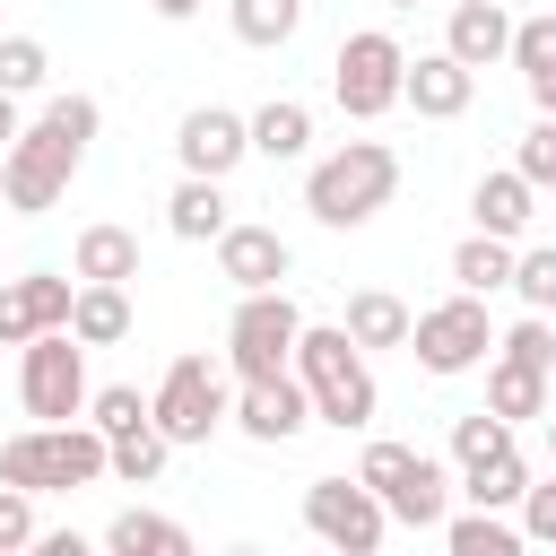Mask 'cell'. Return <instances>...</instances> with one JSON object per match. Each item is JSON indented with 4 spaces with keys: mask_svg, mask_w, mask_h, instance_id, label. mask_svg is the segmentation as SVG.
<instances>
[{
    "mask_svg": "<svg viewBox=\"0 0 556 556\" xmlns=\"http://www.w3.org/2000/svg\"><path fill=\"white\" fill-rule=\"evenodd\" d=\"M96 122H104V104H96V96H52V104H43L9 148H0V200H9L17 217H43V208L70 191V174L87 165Z\"/></svg>",
    "mask_w": 556,
    "mask_h": 556,
    "instance_id": "6da1fadb",
    "label": "cell"
},
{
    "mask_svg": "<svg viewBox=\"0 0 556 556\" xmlns=\"http://www.w3.org/2000/svg\"><path fill=\"white\" fill-rule=\"evenodd\" d=\"M287 374L304 382L313 417H321V426H339V434H365V426L382 417L374 365H365V348H356L339 321H304V330H295V356H287Z\"/></svg>",
    "mask_w": 556,
    "mask_h": 556,
    "instance_id": "7a4b0ae2",
    "label": "cell"
},
{
    "mask_svg": "<svg viewBox=\"0 0 556 556\" xmlns=\"http://www.w3.org/2000/svg\"><path fill=\"white\" fill-rule=\"evenodd\" d=\"M391 191H400V156H391L382 139H348V148H330V156L304 174V208H313L330 235L374 226V217L391 208Z\"/></svg>",
    "mask_w": 556,
    "mask_h": 556,
    "instance_id": "3957f363",
    "label": "cell"
},
{
    "mask_svg": "<svg viewBox=\"0 0 556 556\" xmlns=\"http://www.w3.org/2000/svg\"><path fill=\"white\" fill-rule=\"evenodd\" d=\"M104 478V434L96 426H26L0 443V486H26V495H52V486H96Z\"/></svg>",
    "mask_w": 556,
    "mask_h": 556,
    "instance_id": "277c9868",
    "label": "cell"
},
{
    "mask_svg": "<svg viewBox=\"0 0 556 556\" xmlns=\"http://www.w3.org/2000/svg\"><path fill=\"white\" fill-rule=\"evenodd\" d=\"M400 70H408L400 35H391V26H356V35L330 52V96H339V113H348V122H382V113L400 104Z\"/></svg>",
    "mask_w": 556,
    "mask_h": 556,
    "instance_id": "5b68a950",
    "label": "cell"
},
{
    "mask_svg": "<svg viewBox=\"0 0 556 556\" xmlns=\"http://www.w3.org/2000/svg\"><path fill=\"white\" fill-rule=\"evenodd\" d=\"M17 400H26V417H43V426H61V417H78L87 408V339L61 321V330H35L26 348H17Z\"/></svg>",
    "mask_w": 556,
    "mask_h": 556,
    "instance_id": "8992f818",
    "label": "cell"
},
{
    "mask_svg": "<svg viewBox=\"0 0 556 556\" xmlns=\"http://www.w3.org/2000/svg\"><path fill=\"white\" fill-rule=\"evenodd\" d=\"M356 478L382 495V513H391V521H408V530H443V504H452L443 460H426V452H408V443H365Z\"/></svg>",
    "mask_w": 556,
    "mask_h": 556,
    "instance_id": "52a82bcc",
    "label": "cell"
},
{
    "mask_svg": "<svg viewBox=\"0 0 556 556\" xmlns=\"http://www.w3.org/2000/svg\"><path fill=\"white\" fill-rule=\"evenodd\" d=\"M408 348H417V365L426 374H469V365H486V348H495V321H486V295H443V304H426V313H408Z\"/></svg>",
    "mask_w": 556,
    "mask_h": 556,
    "instance_id": "ba28073f",
    "label": "cell"
},
{
    "mask_svg": "<svg viewBox=\"0 0 556 556\" xmlns=\"http://www.w3.org/2000/svg\"><path fill=\"white\" fill-rule=\"evenodd\" d=\"M226 382H217V365L208 356H174L165 365V382L148 391V417H156V434L165 443H208L217 426H226Z\"/></svg>",
    "mask_w": 556,
    "mask_h": 556,
    "instance_id": "9c48e42d",
    "label": "cell"
},
{
    "mask_svg": "<svg viewBox=\"0 0 556 556\" xmlns=\"http://www.w3.org/2000/svg\"><path fill=\"white\" fill-rule=\"evenodd\" d=\"M295 330H304V313H295V295H287V287L243 295V304H235V321H226V365H235L243 382H252V374H287Z\"/></svg>",
    "mask_w": 556,
    "mask_h": 556,
    "instance_id": "30bf717a",
    "label": "cell"
},
{
    "mask_svg": "<svg viewBox=\"0 0 556 556\" xmlns=\"http://www.w3.org/2000/svg\"><path fill=\"white\" fill-rule=\"evenodd\" d=\"M304 530L321 547H339V556H374L382 530H391V513H382V495L365 478H313L304 486Z\"/></svg>",
    "mask_w": 556,
    "mask_h": 556,
    "instance_id": "8fae6325",
    "label": "cell"
},
{
    "mask_svg": "<svg viewBox=\"0 0 556 556\" xmlns=\"http://www.w3.org/2000/svg\"><path fill=\"white\" fill-rule=\"evenodd\" d=\"M174 156H182V174H235L243 156H252V122L243 113H226V104H191L182 122H174Z\"/></svg>",
    "mask_w": 556,
    "mask_h": 556,
    "instance_id": "7c38bea8",
    "label": "cell"
},
{
    "mask_svg": "<svg viewBox=\"0 0 556 556\" xmlns=\"http://www.w3.org/2000/svg\"><path fill=\"white\" fill-rule=\"evenodd\" d=\"M226 426H243L252 443H295V434L313 426V400H304V382H295V374H252V382L235 391Z\"/></svg>",
    "mask_w": 556,
    "mask_h": 556,
    "instance_id": "4fadbf2b",
    "label": "cell"
},
{
    "mask_svg": "<svg viewBox=\"0 0 556 556\" xmlns=\"http://www.w3.org/2000/svg\"><path fill=\"white\" fill-rule=\"evenodd\" d=\"M287 269H295V252H287L278 226H235V217H226V235H217V278H226L235 295L287 287Z\"/></svg>",
    "mask_w": 556,
    "mask_h": 556,
    "instance_id": "5bb4252c",
    "label": "cell"
},
{
    "mask_svg": "<svg viewBox=\"0 0 556 556\" xmlns=\"http://www.w3.org/2000/svg\"><path fill=\"white\" fill-rule=\"evenodd\" d=\"M70 295H78V278H61V269L9 278V287H0V348H26L35 330H61V321H70Z\"/></svg>",
    "mask_w": 556,
    "mask_h": 556,
    "instance_id": "9a60e30c",
    "label": "cell"
},
{
    "mask_svg": "<svg viewBox=\"0 0 556 556\" xmlns=\"http://www.w3.org/2000/svg\"><path fill=\"white\" fill-rule=\"evenodd\" d=\"M469 96H478V70L452 61V52H417V61L400 70V104H417L426 122H460Z\"/></svg>",
    "mask_w": 556,
    "mask_h": 556,
    "instance_id": "2e32d148",
    "label": "cell"
},
{
    "mask_svg": "<svg viewBox=\"0 0 556 556\" xmlns=\"http://www.w3.org/2000/svg\"><path fill=\"white\" fill-rule=\"evenodd\" d=\"M469 217L486 226V235H530V217H539V182L521 174V165H495V174H478L469 182Z\"/></svg>",
    "mask_w": 556,
    "mask_h": 556,
    "instance_id": "e0dca14e",
    "label": "cell"
},
{
    "mask_svg": "<svg viewBox=\"0 0 556 556\" xmlns=\"http://www.w3.org/2000/svg\"><path fill=\"white\" fill-rule=\"evenodd\" d=\"M443 52L469 61V70L504 61V52H513V9H504V0H452V17H443Z\"/></svg>",
    "mask_w": 556,
    "mask_h": 556,
    "instance_id": "ac0fdd59",
    "label": "cell"
},
{
    "mask_svg": "<svg viewBox=\"0 0 556 556\" xmlns=\"http://www.w3.org/2000/svg\"><path fill=\"white\" fill-rule=\"evenodd\" d=\"M165 226H174L182 243H217V235H226V182H217V174H182V182L165 191Z\"/></svg>",
    "mask_w": 556,
    "mask_h": 556,
    "instance_id": "d6986e66",
    "label": "cell"
},
{
    "mask_svg": "<svg viewBox=\"0 0 556 556\" xmlns=\"http://www.w3.org/2000/svg\"><path fill=\"white\" fill-rule=\"evenodd\" d=\"M243 122H252V156H269V165H295L313 148V104H295V96H269Z\"/></svg>",
    "mask_w": 556,
    "mask_h": 556,
    "instance_id": "ffe728a7",
    "label": "cell"
},
{
    "mask_svg": "<svg viewBox=\"0 0 556 556\" xmlns=\"http://www.w3.org/2000/svg\"><path fill=\"white\" fill-rule=\"evenodd\" d=\"M70 278L130 287V278H139V235H130V226H87V235L70 243Z\"/></svg>",
    "mask_w": 556,
    "mask_h": 556,
    "instance_id": "44dd1931",
    "label": "cell"
},
{
    "mask_svg": "<svg viewBox=\"0 0 556 556\" xmlns=\"http://www.w3.org/2000/svg\"><path fill=\"white\" fill-rule=\"evenodd\" d=\"M70 330H78L87 348H113V339H130V287L78 278V295H70Z\"/></svg>",
    "mask_w": 556,
    "mask_h": 556,
    "instance_id": "7402d4cb",
    "label": "cell"
},
{
    "mask_svg": "<svg viewBox=\"0 0 556 556\" xmlns=\"http://www.w3.org/2000/svg\"><path fill=\"white\" fill-rule=\"evenodd\" d=\"M356 348H408V304L391 287H356L348 295V321H339Z\"/></svg>",
    "mask_w": 556,
    "mask_h": 556,
    "instance_id": "603a6c76",
    "label": "cell"
},
{
    "mask_svg": "<svg viewBox=\"0 0 556 556\" xmlns=\"http://www.w3.org/2000/svg\"><path fill=\"white\" fill-rule=\"evenodd\" d=\"M547 400H556V382H547L539 365H513V356H495V374H486V408H495L504 426H521V417H547Z\"/></svg>",
    "mask_w": 556,
    "mask_h": 556,
    "instance_id": "cb8c5ba5",
    "label": "cell"
},
{
    "mask_svg": "<svg viewBox=\"0 0 556 556\" xmlns=\"http://www.w3.org/2000/svg\"><path fill=\"white\" fill-rule=\"evenodd\" d=\"M165 460H174V443L156 434V417L130 426V434H104V478H122V486H156Z\"/></svg>",
    "mask_w": 556,
    "mask_h": 556,
    "instance_id": "d4e9b609",
    "label": "cell"
},
{
    "mask_svg": "<svg viewBox=\"0 0 556 556\" xmlns=\"http://www.w3.org/2000/svg\"><path fill=\"white\" fill-rule=\"evenodd\" d=\"M460 495H469V504H486V513H513V504L530 495V460L504 443V452H486V460H469V469H460Z\"/></svg>",
    "mask_w": 556,
    "mask_h": 556,
    "instance_id": "484cf974",
    "label": "cell"
},
{
    "mask_svg": "<svg viewBox=\"0 0 556 556\" xmlns=\"http://www.w3.org/2000/svg\"><path fill=\"white\" fill-rule=\"evenodd\" d=\"M104 547H113V556H191V530L165 521V513H139V504H130V513L104 521Z\"/></svg>",
    "mask_w": 556,
    "mask_h": 556,
    "instance_id": "4316f807",
    "label": "cell"
},
{
    "mask_svg": "<svg viewBox=\"0 0 556 556\" xmlns=\"http://www.w3.org/2000/svg\"><path fill=\"white\" fill-rule=\"evenodd\" d=\"M513 252H521L513 235H486V226H478V235L452 252V287H469V295H495V287H513Z\"/></svg>",
    "mask_w": 556,
    "mask_h": 556,
    "instance_id": "83f0119b",
    "label": "cell"
},
{
    "mask_svg": "<svg viewBox=\"0 0 556 556\" xmlns=\"http://www.w3.org/2000/svg\"><path fill=\"white\" fill-rule=\"evenodd\" d=\"M226 17H235V43H252V52H278V43H295V26H304V0H235Z\"/></svg>",
    "mask_w": 556,
    "mask_h": 556,
    "instance_id": "f1b7e54d",
    "label": "cell"
},
{
    "mask_svg": "<svg viewBox=\"0 0 556 556\" xmlns=\"http://www.w3.org/2000/svg\"><path fill=\"white\" fill-rule=\"evenodd\" d=\"M443 547H452V556H513V547H521V530H513L504 513L469 504L460 521H443Z\"/></svg>",
    "mask_w": 556,
    "mask_h": 556,
    "instance_id": "f546056e",
    "label": "cell"
},
{
    "mask_svg": "<svg viewBox=\"0 0 556 556\" xmlns=\"http://www.w3.org/2000/svg\"><path fill=\"white\" fill-rule=\"evenodd\" d=\"M521 78H539V70H556V9H539V17H513V52H504Z\"/></svg>",
    "mask_w": 556,
    "mask_h": 556,
    "instance_id": "4dcf8cb0",
    "label": "cell"
},
{
    "mask_svg": "<svg viewBox=\"0 0 556 556\" xmlns=\"http://www.w3.org/2000/svg\"><path fill=\"white\" fill-rule=\"evenodd\" d=\"M513 295H521L530 313H556V243L513 252Z\"/></svg>",
    "mask_w": 556,
    "mask_h": 556,
    "instance_id": "1f68e13d",
    "label": "cell"
},
{
    "mask_svg": "<svg viewBox=\"0 0 556 556\" xmlns=\"http://www.w3.org/2000/svg\"><path fill=\"white\" fill-rule=\"evenodd\" d=\"M495 356H513V365H556V330H547V313H521L513 330H495Z\"/></svg>",
    "mask_w": 556,
    "mask_h": 556,
    "instance_id": "d6a6232c",
    "label": "cell"
},
{
    "mask_svg": "<svg viewBox=\"0 0 556 556\" xmlns=\"http://www.w3.org/2000/svg\"><path fill=\"white\" fill-rule=\"evenodd\" d=\"M87 426L96 434H130V426H148V400L130 382H104V391H87Z\"/></svg>",
    "mask_w": 556,
    "mask_h": 556,
    "instance_id": "836d02e7",
    "label": "cell"
},
{
    "mask_svg": "<svg viewBox=\"0 0 556 556\" xmlns=\"http://www.w3.org/2000/svg\"><path fill=\"white\" fill-rule=\"evenodd\" d=\"M513 443V426L495 417V408H469V417H452V460L469 469V460H486V452H504Z\"/></svg>",
    "mask_w": 556,
    "mask_h": 556,
    "instance_id": "e575fe53",
    "label": "cell"
},
{
    "mask_svg": "<svg viewBox=\"0 0 556 556\" xmlns=\"http://www.w3.org/2000/svg\"><path fill=\"white\" fill-rule=\"evenodd\" d=\"M43 70H52V52H43L35 35H0V87H9V96H35Z\"/></svg>",
    "mask_w": 556,
    "mask_h": 556,
    "instance_id": "d590c367",
    "label": "cell"
},
{
    "mask_svg": "<svg viewBox=\"0 0 556 556\" xmlns=\"http://www.w3.org/2000/svg\"><path fill=\"white\" fill-rule=\"evenodd\" d=\"M35 547V495L26 486H0V556Z\"/></svg>",
    "mask_w": 556,
    "mask_h": 556,
    "instance_id": "8d00e7d4",
    "label": "cell"
},
{
    "mask_svg": "<svg viewBox=\"0 0 556 556\" xmlns=\"http://www.w3.org/2000/svg\"><path fill=\"white\" fill-rule=\"evenodd\" d=\"M513 513H521V539H539V547H556V478H547V486L530 478V495H521Z\"/></svg>",
    "mask_w": 556,
    "mask_h": 556,
    "instance_id": "74e56055",
    "label": "cell"
},
{
    "mask_svg": "<svg viewBox=\"0 0 556 556\" xmlns=\"http://www.w3.org/2000/svg\"><path fill=\"white\" fill-rule=\"evenodd\" d=\"M35 547H43V556H87V539H78V530H35Z\"/></svg>",
    "mask_w": 556,
    "mask_h": 556,
    "instance_id": "f35d334b",
    "label": "cell"
},
{
    "mask_svg": "<svg viewBox=\"0 0 556 556\" xmlns=\"http://www.w3.org/2000/svg\"><path fill=\"white\" fill-rule=\"evenodd\" d=\"M530 104H539V113H556V70H539V78H530Z\"/></svg>",
    "mask_w": 556,
    "mask_h": 556,
    "instance_id": "ab89813d",
    "label": "cell"
},
{
    "mask_svg": "<svg viewBox=\"0 0 556 556\" xmlns=\"http://www.w3.org/2000/svg\"><path fill=\"white\" fill-rule=\"evenodd\" d=\"M17 130H26V122H17V96H9V87H0V148H9V139H17Z\"/></svg>",
    "mask_w": 556,
    "mask_h": 556,
    "instance_id": "60d3db41",
    "label": "cell"
},
{
    "mask_svg": "<svg viewBox=\"0 0 556 556\" xmlns=\"http://www.w3.org/2000/svg\"><path fill=\"white\" fill-rule=\"evenodd\" d=\"M156 17H200V0H148Z\"/></svg>",
    "mask_w": 556,
    "mask_h": 556,
    "instance_id": "b9f144b4",
    "label": "cell"
},
{
    "mask_svg": "<svg viewBox=\"0 0 556 556\" xmlns=\"http://www.w3.org/2000/svg\"><path fill=\"white\" fill-rule=\"evenodd\" d=\"M547 460H556V417H547Z\"/></svg>",
    "mask_w": 556,
    "mask_h": 556,
    "instance_id": "7bdbcfd3",
    "label": "cell"
},
{
    "mask_svg": "<svg viewBox=\"0 0 556 556\" xmlns=\"http://www.w3.org/2000/svg\"><path fill=\"white\" fill-rule=\"evenodd\" d=\"M539 191H556V165H547V182H539Z\"/></svg>",
    "mask_w": 556,
    "mask_h": 556,
    "instance_id": "ee69618b",
    "label": "cell"
},
{
    "mask_svg": "<svg viewBox=\"0 0 556 556\" xmlns=\"http://www.w3.org/2000/svg\"><path fill=\"white\" fill-rule=\"evenodd\" d=\"M391 9H417V0H391Z\"/></svg>",
    "mask_w": 556,
    "mask_h": 556,
    "instance_id": "f6af8a7d",
    "label": "cell"
},
{
    "mask_svg": "<svg viewBox=\"0 0 556 556\" xmlns=\"http://www.w3.org/2000/svg\"><path fill=\"white\" fill-rule=\"evenodd\" d=\"M547 382H556V365H547Z\"/></svg>",
    "mask_w": 556,
    "mask_h": 556,
    "instance_id": "bcb514c9",
    "label": "cell"
},
{
    "mask_svg": "<svg viewBox=\"0 0 556 556\" xmlns=\"http://www.w3.org/2000/svg\"><path fill=\"white\" fill-rule=\"evenodd\" d=\"M504 9H513V0H504Z\"/></svg>",
    "mask_w": 556,
    "mask_h": 556,
    "instance_id": "7dc6e473",
    "label": "cell"
}]
</instances>
